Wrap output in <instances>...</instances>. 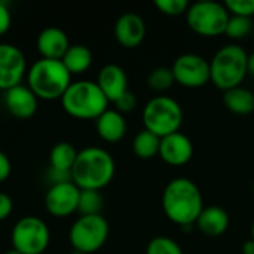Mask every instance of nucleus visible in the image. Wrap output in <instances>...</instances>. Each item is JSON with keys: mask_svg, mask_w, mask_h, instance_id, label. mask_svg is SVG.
<instances>
[{"mask_svg": "<svg viewBox=\"0 0 254 254\" xmlns=\"http://www.w3.org/2000/svg\"><path fill=\"white\" fill-rule=\"evenodd\" d=\"M146 254H185L182 247L168 237H155L147 244Z\"/></svg>", "mask_w": 254, "mask_h": 254, "instance_id": "nucleus-27", "label": "nucleus"}, {"mask_svg": "<svg viewBox=\"0 0 254 254\" xmlns=\"http://www.w3.org/2000/svg\"><path fill=\"white\" fill-rule=\"evenodd\" d=\"M12 208H13L12 198L7 193L0 192V220L7 219L9 214L12 213Z\"/></svg>", "mask_w": 254, "mask_h": 254, "instance_id": "nucleus-33", "label": "nucleus"}, {"mask_svg": "<svg viewBox=\"0 0 254 254\" xmlns=\"http://www.w3.org/2000/svg\"><path fill=\"white\" fill-rule=\"evenodd\" d=\"M97 85L100 86L109 103H115L128 91V76L121 65L106 64L98 73Z\"/></svg>", "mask_w": 254, "mask_h": 254, "instance_id": "nucleus-16", "label": "nucleus"}, {"mask_svg": "<svg viewBox=\"0 0 254 254\" xmlns=\"http://www.w3.org/2000/svg\"><path fill=\"white\" fill-rule=\"evenodd\" d=\"M229 223H231V219H229L228 211L222 207L211 205L202 210L195 225L199 229V232L204 234L205 237L216 238V237L223 235L228 231Z\"/></svg>", "mask_w": 254, "mask_h": 254, "instance_id": "nucleus-18", "label": "nucleus"}, {"mask_svg": "<svg viewBox=\"0 0 254 254\" xmlns=\"http://www.w3.org/2000/svg\"><path fill=\"white\" fill-rule=\"evenodd\" d=\"M115 37L124 48H137L146 37V22L135 12L121 15L115 24Z\"/></svg>", "mask_w": 254, "mask_h": 254, "instance_id": "nucleus-14", "label": "nucleus"}, {"mask_svg": "<svg viewBox=\"0 0 254 254\" xmlns=\"http://www.w3.org/2000/svg\"><path fill=\"white\" fill-rule=\"evenodd\" d=\"M225 6L234 16L252 18L254 15V0H226Z\"/></svg>", "mask_w": 254, "mask_h": 254, "instance_id": "nucleus-29", "label": "nucleus"}, {"mask_svg": "<svg viewBox=\"0 0 254 254\" xmlns=\"http://www.w3.org/2000/svg\"><path fill=\"white\" fill-rule=\"evenodd\" d=\"M243 254H254V241L252 238L243 244Z\"/></svg>", "mask_w": 254, "mask_h": 254, "instance_id": "nucleus-35", "label": "nucleus"}, {"mask_svg": "<svg viewBox=\"0 0 254 254\" xmlns=\"http://www.w3.org/2000/svg\"><path fill=\"white\" fill-rule=\"evenodd\" d=\"M109 223L101 214L79 216L68 232L73 249L83 254L98 252L106 244Z\"/></svg>", "mask_w": 254, "mask_h": 254, "instance_id": "nucleus-8", "label": "nucleus"}, {"mask_svg": "<svg viewBox=\"0 0 254 254\" xmlns=\"http://www.w3.org/2000/svg\"><path fill=\"white\" fill-rule=\"evenodd\" d=\"M71 254H83V253H80V252H76V250H74Z\"/></svg>", "mask_w": 254, "mask_h": 254, "instance_id": "nucleus-39", "label": "nucleus"}, {"mask_svg": "<svg viewBox=\"0 0 254 254\" xmlns=\"http://www.w3.org/2000/svg\"><path fill=\"white\" fill-rule=\"evenodd\" d=\"M231 13L225 3L202 0L195 1L186 12V22L189 28L202 37H216L225 34Z\"/></svg>", "mask_w": 254, "mask_h": 254, "instance_id": "nucleus-7", "label": "nucleus"}, {"mask_svg": "<svg viewBox=\"0 0 254 254\" xmlns=\"http://www.w3.org/2000/svg\"><path fill=\"white\" fill-rule=\"evenodd\" d=\"M77 158V150L74 149L73 144L67 141L57 143L49 155V162L51 168L61 170V171H71L74 162Z\"/></svg>", "mask_w": 254, "mask_h": 254, "instance_id": "nucleus-23", "label": "nucleus"}, {"mask_svg": "<svg viewBox=\"0 0 254 254\" xmlns=\"http://www.w3.org/2000/svg\"><path fill=\"white\" fill-rule=\"evenodd\" d=\"M174 83V74L170 67H156L147 76V85L155 92H165Z\"/></svg>", "mask_w": 254, "mask_h": 254, "instance_id": "nucleus-24", "label": "nucleus"}, {"mask_svg": "<svg viewBox=\"0 0 254 254\" xmlns=\"http://www.w3.org/2000/svg\"><path fill=\"white\" fill-rule=\"evenodd\" d=\"M141 119L144 129L164 138L180 131L185 115L179 101L167 95H158L146 103Z\"/></svg>", "mask_w": 254, "mask_h": 254, "instance_id": "nucleus-6", "label": "nucleus"}, {"mask_svg": "<svg viewBox=\"0 0 254 254\" xmlns=\"http://www.w3.org/2000/svg\"><path fill=\"white\" fill-rule=\"evenodd\" d=\"M64 110L77 119H98L107 109L109 100L92 80L71 82L61 97Z\"/></svg>", "mask_w": 254, "mask_h": 254, "instance_id": "nucleus-5", "label": "nucleus"}, {"mask_svg": "<svg viewBox=\"0 0 254 254\" xmlns=\"http://www.w3.org/2000/svg\"><path fill=\"white\" fill-rule=\"evenodd\" d=\"M225 107L240 116H247L254 112V92L249 88L237 86L223 92Z\"/></svg>", "mask_w": 254, "mask_h": 254, "instance_id": "nucleus-20", "label": "nucleus"}, {"mask_svg": "<svg viewBox=\"0 0 254 254\" xmlns=\"http://www.w3.org/2000/svg\"><path fill=\"white\" fill-rule=\"evenodd\" d=\"M249 54L237 43L222 46L210 60V82L223 92L243 86L249 74Z\"/></svg>", "mask_w": 254, "mask_h": 254, "instance_id": "nucleus-3", "label": "nucleus"}, {"mask_svg": "<svg viewBox=\"0 0 254 254\" xmlns=\"http://www.w3.org/2000/svg\"><path fill=\"white\" fill-rule=\"evenodd\" d=\"M10 22H12V16H10L9 7H7L6 3L0 1V36L4 34L9 30Z\"/></svg>", "mask_w": 254, "mask_h": 254, "instance_id": "nucleus-32", "label": "nucleus"}, {"mask_svg": "<svg viewBox=\"0 0 254 254\" xmlns=\"http://www.w3.org/2000/svg\"><path fill=\"white\" fill-rule=\"evenodd\" d=\"M68 48V37L58 27H46L37 36V49L42 58L61 60Z\"/></svg>", "mask_w": 254, "mask_h": 254, "instance_id": "nucleus-17", "label": "nucleus"}, {"mask_svg": "<svg viewBox=\"0 0 254 254\" xmlns=\"http://www.w3.org/2000/svg\"><path fill=\"white\" fill-rule=\"evenodd\" d=\"M80 189L73 183H60L48 189L45 195V207L54 217H67L77 211Z\"/></svg>", "mask_w": 254, "mask_h": 254, "instance_id": "nucleus-12", "label": "nucleus"}, {"mask_svg": "<svg viewBox=\"0 0 254 254\" xmlns=\"http://www.w3.org/2000/svg\"><path fill=\"white\" fill-rule=\"evenodd\" d=\"M71 83V74L61 60L40 58L27 70V86L42 100H61Z\"/></svg>", "mask_w": 254, "mask_h": 254, "instance_id": "nucleus-4", "label": "nucleus"}, {"mask_svg": "<svg viewBox=\"0 0 254 254\" xmlns=\"http://www.w3.org/2000/svg\"><path fill=\"white\" fill-rule=\"evenodd\" d=\"M48 180H49L51 186L60 185V183L73 182L71 180V171H61V170L49 168V171H48Z\"/></svg>", "mask_w": 254, "mask_h": 254, "instance_id": "nucleus-31", "label": "nucleus"}, {"mask_svg": "<svg viewBox=\"0 0 254 254\" xmlns=\"http://www.w3.org/2000/svg\"><path fill=\"white\" fill-rule=\"evenodd\" d=\"M10 171H12L10 159L7 158L6 153H3V152L0 150V183L4 182V180L10 176Z\"/></svg>", "mask_w": 254, "mask_h": 254, "instance_id": "nucleus-34", "label": "nucleus"}, {"mask_svg": "<svg viewBox=\"0 0 254 254\" xmlns=\"http://www.w3.org/2000/svg\"><path fill=\"white\" fill-rule=\"evenodd\" d=\"M27 74V61L24 52L10 43H0V89L7 91L21 85Z\"/></svg>", "mask_w": 254, "mask_h": 254, "instance_id": "nucleus-11", "label": "nucleus"}, {"mask_svg": "<svg viewBox=\"0 0 254 254\" xmlns=\"http://www.w3.org/2000/svg\"><path fill=\"white\" fill-rule=\"evenodd\" d=\"M61 61L70 71V74H80L91 67L92 52L85 45H70Z\"/></svg>", "mask_w": 254, "mask_h": 254, "instance_id": "nucleus-21", "label": "nucleus"}, {"mask_svg": "<svg viewBox=\"0 0 254 254\" xmlns=\"http://www.w3.org/2000/svg\"><path fill=\"white\" fill-rule=\"evenodd\" d=\"M174 80L183 88L196 89L210 82V61L198 54H182L171 65Z\"/></svg>", "mask_w": 254, "mask_h": 254, "instance_id": "nucleus-10", "label": "nucleus"}, {"mask_svg": "<svg viewBox=\"0 0 254 254\" xmlns=\"http://www.w3.org/2000/svg\"><path fill=\"white\" fill-rule=\"evenodd\" d=\"M247 68H249V74H252V76H254V52H252V54H249Z\"/></svg>", "mask_w": 254, "mask_h": 254, "instance_id": "nucleus-36", "label": "nucleus"}, {"mask_svg": "<svg viewBox=\"0 0 254 254\" xmlns=\"http://www.w3.org/2000/svg\"><path fill=\"white\" fill-rule=\"evenodd\" d=\"M159 156L171 167H183L193 156V143L183 132H174L161 138Z\"/></svg>", "mask_w": 254, "mask_h": 254, "instance_id": "nucleus-13", "label": "nucleus"}, {"mask_svg": "<svg viewBox=\"0 0 254 254\" xmlns=\"http://www.w3.org/2000/svg\"><path fill=\"white\" fill-rule=\"evenodd\" d=\"M161 138L153 132L143 129L132 140V150L140 159H152L159 155Z\"/></svg>", "mask_w": 254, "mask_h": 254, "instance_id": "nucleus-22", "label": "nucleus"}, {"mask_svg": "<svg viewBox=\"0 0 254 254\" xmlns=\"http://www.w3.org/2000/svg\"><path fill=\"white\" fill-rule=\"evenodd\" d=\"M115 170L112 155L106 149L91 146L77 152L71 180L80 190H100L113 180Z\"/></svg>", "mask_w": 254, "mask_h": 254, "instance_id": "nucleus-2", "label": "nucleus"}, {"mask_svg": "<svg viewBox=\"0 0 254 254\" xmlns=\"http://www.w3.org/2000/svg\"><path fill=\"white\" fill-rule=\"evenodd\" d=\"M253 31V21L252 18H244V16H234L231 15L225 36L231 40H241L246 39L252 34Z\"/></svg>", "mask_w": 254, "mask_h": 254, "instance_id": "nucleus-25", "label": "nucleus"}, {"mask_svg": "<svg viewBox=\"0 0 254 254\" xmlns=\"http://www.w3.org/2000/svg\"><path fill=\"white\" fill-rule=\"evenodd\" d=\"M199 188L188 177L173 179L162 193V210L167 219L183 228H192L204 210Z\"/></svg>", "mask_w": 254, "mask_h": 254, "instance_id": "nucleus-1", "label": "nucleus"}, {"mask_svg": "<svg viewBox=\"0 0 254 254\" xmlns=\"http://www.w3.org/2000/svg\"><path fill=\"white\" fill-rule=\"evenodd\" d=\"M103 208V196L100 190H80L77 213L80 216H92L100 214Z\"/></svg>", "mask_w": 254, "mask_h": 254, "instance_id": "nucleus-26", "label": "nucleus"}, {"mask_svg": "<svg viewBox=\"0 0 254 254\" xmlns=\"http://www.w3.org/2000/svg\"><path fill=\"white\" fill-rule=\"evenodd\" d=\"M115 106H116V110L119 113H128V112H132L137 106V98L135 95L128 89L122 97H119L116 101H115Z\"/></svg>", "mask_w": 254, "mask_h": 254, "instance_id": "nucleus-30", "label": "nucleus"}, {"mask_svg": "<svg viewBox=\"0 0 254 254\" xmlns=\"http://www.w3.org/2000/svg\"><path fill=\"white\" fill-rule=\"evenodd\" d=\"M156 9L167 16L186 15L190 3L188 0H155Z\"/></svg>", "mask_w": 254, "mask_h": 254, "instance_id": "nucleus-28", "label": "nucleus"}, {"mask_svg": "<svg viewBox=\"0 0 254 254\" xmlns=\"http://www.w3.org/2000/svg\"><path fill=\"white\" fill-rule=\"evenodd\" d=\"M51 241L46 223L34 216L21 217L12 229L13 250L21 254H45Z\"/></svg>", "mask_w": 254, "mask_h": 254, "instance_id": "nucleus-9", "label": "nucleus"}, {"mask_svg": "<svg viewBox=\"0 0 254 254\" xmlns=\"http://www.w3.org/2000/svg\"><path fill=\"white\" fill-rule=\"evenodd\" d=\"M98 135L107 143H118L125 137L127 121L116 109H107L98 119H95Z\"/></svg>", "mask_w": 254, "mask_h": 254, "instance_id": "nucleus-19", "label": "nucleus"}, {"mask_svg": "<svg viewBox=\"0 0 254 254\" xmlns=\"http://www.w3.org/2000/svg\"><path fill=\"white\" fill-rule=\"evenodd\" d=\"M252 240L254 241V222H253V225H252Z\"/></svg>", "mask_w": 254, "mask_h": 254, "instance_id": "nucleus-38", "label": "nucleus"}, {"mask_svg": "<svg viewBox=\"0 0 254 254\" xmlns=\"http://www.w3.org/2000/svg\"><path fill=\"white\" fill-rule=\"evenodd\" d=\"M3 254H21V253H18L16 250H13V249H12V250H7V252H4Z\"/></svg>", "mask_w": 254, "mask_h": 254, "instance_id": "nucleus-37", "label": "nucleus"}, {"mask_svg": "<svg viewBox=\"0 0 254 254\" xmlns=\"http://www.w3.org/2000/svg\"><path fill=\"white\" fill-rule=\"evenodd\" d=\"M37 97L25 85H16L4 91V106L18 119H28L37 110Z\"/></svg>", "mask_w": 254, "mask_h": 254, "instance_id": "nucleus-15", "label": "nucleus"}]
</instances>
